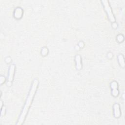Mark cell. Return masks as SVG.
<instances>
[{"label": "cell", "mask_w": 125, "mask_h": 125, "mask_svg": "<svg viewBox=\"0 0 125 125\" xmlns=\"http://www.w3.org/2000/svg\"><path fill=\"white\" fill-rule=\"evenodd\" d=\"M38 83H39L38 80L37 79H34V80L33 82L30 91L29 92L28 97L26 100L25 104L23 106V108L21 112V114L19 117L18 122L16 123L17 125H21L24 122L26 116L27 114V112L28 111L30 105L33 101L34 96L37 90Z\"/></svg>", "instance_id": "6da1fadb"}, {"label": "cell", "mask_w": 125, "mask_h": 125, "mask_svg": "<svg viewBox=\"0 0 125 125\" xmlns=\"http://www.w3.org/2000/svg\"><path fill=\"white\" fill-rule=\"evenodd\" d=\"M101 2L103 3V5L104 7V9L107 13L108 19H109L110 21L112 23L115 22V19L112 13V10L109 5V3L108 1L106 0H102Z\"/></svg>", "instance_id": "7a4b0ae2"}, {"label": "cell", "mask_w": 125, "mask_h": 125, "mask_svg": "<svg viewBox=\"0 0 125 125\" xmlns=\"http://www.w3.org/2000/svg\"><path fill=\"white\" fill-rule=\"evenodd\" d=\"M15 69V65L14 64H12L10 65L9 69V74L8 77V80L7 83V85L8 86H11L12 84V82L13 80L14 72Z\"/></svg>", "instance_id": "3957f363"}, {"label": "cell", "mask_w": 125, "mask_h": 125, "mask_svg": "<svg viewBox=\"0 0 125 125\" xmlns=\"http://www.w3.org/2000/svg\"><path fill=\"white\" fill-rule=\"evenodd\" d=\"M110 87L112 89V95L114 97H117L119 94L118 84L116 81H113L110 83Z\"/></svg>", "instance_id": "277c9868"}, {"label": "cell", "mask_w": 125, "mask_h": 125, "mask_svg": "<svg viewBox=\"0 0 125 125\" xmlns=\"http://www.w3.org/2000/svg\"><path fill=\"white\" fill-rule=\"evenodd\" d=\"M114 116L115 118H119L121 116V111L120 109V105L118 104H115L113 105Z\"/></svg>", "instance_id": "5b68a950"}, {"label": "cell", "mask_w": 125, "mask_h": 125, "mask_svg": "<svg viewBox=\"0 0 125 125\" xmlns=\"http://www.w3.org/2000/svg\"><path fill=\"white\" fill-rule=\"evenodd\" d=\"M22 13H23V11L22 9L18 7L16 8L14 11V17L15 18L17 19H20L22 17Z\"/></svg>", "instance_id": "8992f818"}, {"label": "cell", "mask_w": 125, "mask_h": 125, "mask_svg": "<svg viewBox=\"0 0 125 125\" xmlns=\"http://www.w3.org/2000/svg\"><path fill=\"white\" fill-rule=\"evenodd\" d=\"M75 61L76 62V68L77 70H80L82 68L81 57L79 55L75 56Z\"/></svg>", "instance_id": "52a82bcc"}, {"label": "cell", "mask_w": 125, "mask_h": 125, "mask_svg": "<svg viewBox=\"0 0 125 125\" xmlns=\"http://www.w3.org/2000/svg\"><path fill=\"white\" fill-rule=\"evenodd\" d=\"M118 60L121 67L124 68L125 67V61L123 55L122 54H119L118 56Z\"/></svg>", "instance_id": "ba28073f"}, {"label": "cell", "mask_w": 125, "mask_h": 125, "mask_svg": "<svg viewBox=\"0 0 125 125\" xmlns=\"http://www.w3.org/2000/svg\"><path fill=\"white\" fill-rule=\"evenodd\" d=\"M117 40L119 42H122L123 41H124V36L122 35H119L117 36Z\"/></svg>", "instance_id": "9c48e42d"}, {"label": "cell", "mask_w": 125, "mask_h": 125, "mask_svg": "<svg viewBox=\"0 0 125 125\" xmlns=\"http://www.w3.org/2000/svg\"><path fill=\"white\" fill-rule=\"evenodd\" d=\"M5 107L3 106L1 108V116L4 115L5 114Z\"/></svg>", "instance_id": "30bf717a"}, {"label": "cell", "mask_w": 125, "mask_h": 125, "mask_svg": "<svg viewBox=\"0 0 125 125\" xmlns=\"http://www.w3.org/2000/svg\"><path fill=\"white\" fill-rule=\"evenodd\" d=\"M47 52H48L47 49L46 48H43V49L42 50V55H45L47 53Z\"/></svg>", "instance_id": "8fae6325"}, {"label": "cell", "mask_w": 125, "mask_h": 125, "mask_svg": "<svg viewBox=\"0 0 125 125\" xmlns=\"http://www.w3.org/2000/svg\"><path fill=\"white\" fill-rule=\"evenodd\" d=\"M0 84H2L5 81V78L3 76H1L0 77Z\"/></svg>", "instance_id": "7c38bea8"}, {"label": "cell", "mask_w": 125, "mask_h": 125, "mask_svg": "<svg viewBox=\"0 0 125 125\" xmlns=\"http://www.w3.org/2000/svg\"><path fill=\"white\" fill-rule=\"evenodd\" d=\"M112 26L113 28H114V29H116V28H117V24H116L115 22L113 23Z\"/></svg>", "instance_id": "4fadbf2b"}]
</instances>
